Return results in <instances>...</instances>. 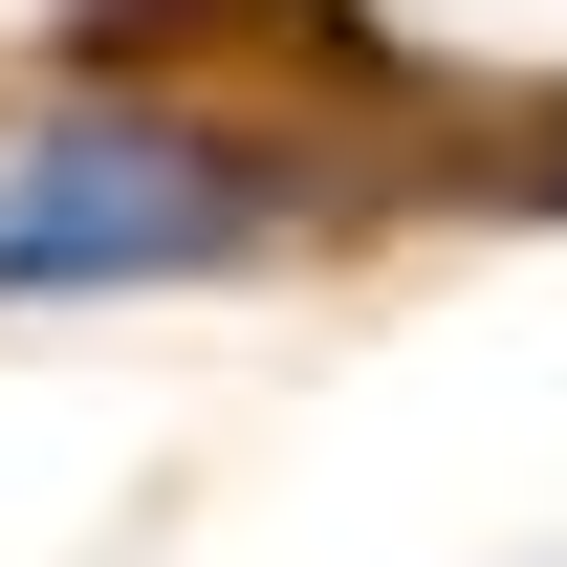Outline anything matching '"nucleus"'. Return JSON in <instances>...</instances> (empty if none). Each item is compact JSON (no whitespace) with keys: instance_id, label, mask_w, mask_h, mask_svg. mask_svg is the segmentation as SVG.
I'll return each instance as SVG.
<instances>
[{"instance_id":"f257e3e1","label":"nucleus","mask_w":567,"mask_h":567,"mask_svg":"<svg viewBox=\"0 0 567 567\" xmlns=\"http://www.w3.org/2000/svg\"><path fill=\"white\" fill-rule=\"evenodd\" d=\"M262 218H284L262 153L153 132V110H66V132L0 153V306H22V284H197V262H240Z\"/></svg>"}]
</instances>
